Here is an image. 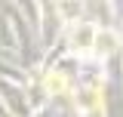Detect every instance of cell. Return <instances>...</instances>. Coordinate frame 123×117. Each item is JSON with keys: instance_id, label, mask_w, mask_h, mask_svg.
Returning a JSON list of instances; mask_svg holds the SVG:
<instances>
[{"instance_id": "1", "label": "cell", "mask_w": 123, "mask_h": 117, "mask_svg": "<svg viewBox=\"0 0 123 117\" xmlns=\"http://www.w3.org/2000/svg\"><path fill=\"white\" fill-rule=\"evenodd\" d=\"M92 40H95V31H92L89 25H80V28L74 31V37H71V43H74L77 49H86Z\"/></svg>"}, {"instance_id": "2", "label": "cell", "mask_w": 123, "mask_h": 117, "mask_svg": "<svg viewBox=\"0 0 123 117\" xmlns=\"http://www.w3.org/2000/svg\"><path fill=\"white\" fill-rule=\"evenodd\" d=\"M46 86L52 89V92H62V89L68 86V83H65V80H62V74H52V77H49V80H46Z\"/></svg>"}, {"instance_id": "3", "label": "cell", "mask_w": 123, "mask_h": 117, "mask_svg": "<svg viewBox=\"0 0 123 117\" xmlns=\"http://www.w3.org/2000/svg\"><path fill=\"white\" fill-rule=\"evenodd\" d=\"M111 46H114V37H111V34H102V37H98V49H102V56H105Z\"/></svg>"}, {"instance_id": "4", "label": "cell", "mask_w": 123, "mask_h": 117, "mask_svg": "<svg viewBox=\"0 0 123 117\" xmlns=\"http://www.w3.org/2000/svg\"><path fill=\"white\" fill-rule=\"evenodd\" d=\"M80 105H83V108L95 105V92H83V96H80Z\"/></svg>"}]
</instances>
